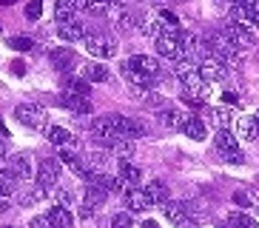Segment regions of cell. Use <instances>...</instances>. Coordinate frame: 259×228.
Returning a JSON list of instances; mask_svg holds the SVG:
<instances>
[{
  "label": "cell",
  "instance_id": "1",
  "mask_svg": "<svg viewBox=\"0 0 259 228\" xmlns=\"http://www.w3.org/2000/svg\"><path fill=\"white\" fill-rule=\"evenodd\" d=\"M174 74H177V80L183 83L185 100H188L191 106H199V103L208 100L211 89H208V80L199 74V66H194V63H188V60H180L174 68Z\"/></svg>",
  "mask_w": 259,
  "mask_h": 228
},
{
  "label": "cell",
  "instance_id": "2",
  "mask_svg": "<svg viewBox=\"0 0 259 228\" xmlns=\"http://www.w3.org/2000/svg\"><path fill=\"white\" fill-rule=\"evenodd\" d=\"M154 46H157V52L168 60H185V49H183V31L180 29H171V26H157L154 31Z\"/></svg>",
  "mask_w": 259,
  "mask_h": 228
},
{
  "label": "cell",
  "instance_id": "3",
  "mask_svg": "<svg viewBox=\"0 0 259 228\" xmlns=\"http://www.w3.org/2000/svg\"><path fill=\"white\" fill-rule=\"evenodd\" d=\"M205 46L211 49L213 57H220L222 63H239V52L234 49V43L228 40V34H225L222 29L208 31V34H205Z\"/></svg>",
  "mask_w": 259,
  "mask_h": 228
},
{
  "label": "cell",
  "instance_id": "4",
  "mask_svg": "<svg viewBox=\"0 0 259 228\" xmlns=\"http://www.w3.org/2000/svg\"><path fill=\"white\" fill-rule=\"evenodd\" d=\"M213 143H217V151L222 157L234 163V166H242L245 163V154L239 151V143H236V134L231 129H217V137H213Z\"/></svg>",
  "mask_w": 259,
  "mask_h": 228
},
{
  "label": "cell",
  "instance_id": "5",
  "mask_svg": "<svg viewBox=\"0 0 259 228\" xmlns=\"http://www.w3.org/2000/svg\"><path fill=\"white\" fill-rule=\"evenodd\" d=\"M83 43H85V52L92 57H100V60H108V57L117 54V40L111 34H103V31H92Z\"/></svg>",
  "mask_w": 259,
  "mask_h": 228
},
{
  "label": "cell",
  "instance_id": "6",
  "mask_svg": "<svg viewBox=\"0 0 259 228\" xmlns=\"http://www.w3.org/2000/svg\"><path fill=\"white\" fill-rule=\"evenodd\" d=\"M228 9H231V20L242 23L245 29L259 26V0H234Z\"/></svg>",
  "mask_w": 259,
  "mask_h": 228
},
{
  "label": "cell",
  "instance_id": "7",
  "mask_svg": "<svg viewBox=\"0 0 259 228\" xmlns=\"http://www.w3.org/2000/svg\"><path fill=\"white\" fill-rule=\"evenodd\" d=\"M15 117L23 123L26 129H46L49 123V111L43 106H37V103H20L15 108Z\"/></svg>",
  "mask_w": 259,
  "mask_h": 228
},
{
  "label": "cell",
  "instance_id": "8",
  "mask_svg": "<svg viewBox=\"0 0 259 228\" xmlns=\"http://www.w3.org/2000/svg\"><path fill=\"white\" fill-rule=\"evenodd\" d=\"M222 31L228 34V40L234 43V49H236V52H248V49H253V34H251V29H245L242 23L228 20Z\"/></svg>",
  "mask_w": 259,
  "mask_h": 228
},
{
  "label": "cell",
  "instance_id": "9",
  "mask_svg": "<svg viewBox=\"0 0 259 228\" xmlns=\"http://www.w3.org/2000/svg\"><path fill=\"white\" fill-rule=\"evenodd\" d=\"M57 177H60V166L57 160H43L34 171V180H37V188L40 191H52L57 185Z\"/></svg>",
  "mask_w": 259,
  "mask_h": 228
},
{
  "label": "cell",
  "instance_id": "10",
  "mask_svg": "<svg viewBox=\"0 0 259 228\" xmlns=\"http://www.w3.org/2000/svg\"><path fill=\"white\" fill-rule=\"evenodd\" d=\"M111 120H114V129L120 131V137H125V140H140V137H145V126L140 120H134V117H122V114H111Z\"/></svg>",
  "mask_w": 259,
  "mask_h": 228
},
{
  "label": "cell",
  "instance_id": "11",
  "mask_svg": "<svg viewBox=\"0 0 259 228\" xmlns=\"http://www.w3.org/2000/svg\"><path fill=\"white\" fill-rule=\"evenodd\" d=\"M108 15H111V23H114V29L122 31V34H128L134 29V17H131L128 6L122 3V0H111V9H108Z\"/></svg>",
  "mask_w": 259,
  "mask_h": 228
},
{
  "label": "cell",
  "instance_id": "12",
  "mask_svg": "<svg viewBox=\"0 0 259 228\" xmlns=\"http://www.w3.org/2000/svg\"><path fill=\"white\" fill-rule=\"evenodd\" d=\"M120 74L125 77L131 89L137 91V94H143V97L148 94V91H151V86L157 83V80H151V77H145L143 71H137V68H131L128 63H122V66H120Z\"/></svg>",
  "mask_w": 259,
  "mask_h": 228
},
{
  "label": "cell",
  "instance_id": "13",
  "mask_svg": "<svg viewBox=\"0 0 259 228\" xmlns=\"http://www.w3.org/2000/svg\"><path fill=\"white\" fill-rule=\"evenodd\" d=\"M57 34H60V40H66V43H80V40H85L92 34V29H89V23H83V20H69V23H60Z\"/></svg>",
  "mask_w": 259,
  "mask_h": 228
},
{
  "label": "cell",
  "instance_id": "14",
  "mask_svg": "<svg viewBox=\"0 0 259 228\" xmlns=\"http://www.w3.org/2000/svg\"><path fill=\"white\" fill-rule=\"evenodd\" d=\"M128 63L131 68H137V71H143L145 77H151V80H160L162 77V66L154 57H148V54H134V57H128Z\"/></svg>",
  "mask_w": 259,
  "mask_h": 228
},
{
  "label": "cell",
  "instance_id": "15",
  "mask_svg": "<svg viewBox=\"0 0 259 228\" xmlns=\"http://www.w3.org/2000/svg\"><path fill=\"white\" fill-rule=\"evenodd\" d=\"M199 74L205 77L208 83H217V80H225V77H228V63H222L220 57H205V60L199 63Z\"/></svg>",
  "mask_w": 259,
  "mask_h": 228
},
{
  "label": "cell",
  "instance_id": "16",
  "mask_svg": "<svg viewBox=\"0 0 259 228\" xmlns=\"http://www.w3.org/2000/svg\"><path fill=\"white\" fill-rule=\"evenodd\" d=\"M177 131H183L185 137H191V140H205V137H208L205 120H202V117H197V114H185Z\"/></svg>",
  "mask_w": 259,
  "mask_h": 228
},
{
  "label": "cell",
  "instance_id": "17",
  "mask_svg": "<svg viewBox=\"0 0 259 228\" xmlns=\"http://www.w3.org/2000/svg\"><path fill=\"white\" fill-rule=\"evenodd\" d=\"M57 103H60L63 108L74 111V114H92V100L83 97V94H69V91H63Z\"/></svg>",
  "mask_w": 259,
  "mask_h": 228
},
{
  "label": "cell",
  "instance_id": "18",
  "mask_svg": "<svg viewBox=\"0 0 259 228\" xmlns=\"http://www.w3.org/2000/svg\"><path fill=\"white\" fill-rule=\"evenodd\" d=\"M125 205H128V211H145V208H151V200H148L145 188L128 185V188H125Z\"/></svg>",
  "mask_w": 259,
  "mask_h": 228
},
{
  "label": "cell",
  "instance_id": "19",
  "mask_svg": "<svg viewBox=\"0 0 259 228\" xmlns=\"http://www.w3.org/2000/svg\"><path fill=\"white\" fill-rule=\"evenodd\" d=\"M46 137H49L52 145H60V148H74L77 145V137L71 134L69 129H63V126H49Z\"/></svg>",
  "mask_w": 259,
  "mask_h": 228
},
{
  "label": "cell",
  "instance_id": "20",
  "mask_svg": "<svg viewBox=\"0 0 259 228\" xmlns=\"http://www.w3.org/2000/svg\"><path fill=\"white\" fill-rule=\"evenodd\" d=\"M117 177H120V182L128 188V185H137V182L143 180V171H140V166H134L128 160H120V163H117Z\"/></svg>",
  "mask_w": 259,
  "mask_h": 228
},
{
  "label": "cell",
  "instance_id": "21",
  "mask_svg": "<svg viewBox=\"0 0 259 228\" xmlns=\"http://www.w3.org/2000/svg\"><path fill=\"white\" fill-rule=\"evenodd\" d=\"M57 160H63V166H69L71 171H74L77 177H83V180H89V174H92V168H89V163H83V160L77 157L74 151H69V148H63L60 151V157Z\"/></svg>",
  "mask_w": 259,
  "mask_h": 228
},
{
  "label": "cell",
  "instance_id": "22",
  "mask_svg": "<svg viewBox=\"0 0 259 228\" xmlns=\"http://www.w3.org/2000/svg\"><path fill=\"white\" fill-rule=\"evenodd\" d=\"M9 168L17 174V180H20V182H26V180H31V177H34V168H31L29 154H15V157L9 160Z\"/></svg>",
  "mask_w": 259,
  "mask_h": 228
},
{
  "label": "cell",
  "instance_id": "23",
  "mask_svg": "<svg viewBox=\"0 0 259 228\" xmlns=\"http://www.w3.org/2000/svg\"><path fill=\"white\" fill-rule=\"evenodd\" d=\"M89 185H97V188H103V191H122L120 177H111V174H106V171H92V174H89Z\"/></svg>",
  "mask_w": 259,
  "mask_h": 228
},
{
  "label": "cell",
  "instance_id": "24",
  "mask_svg": "<svg viewBox=\"0 0 259 228\" xmlns=\"http://www.w3.org/2000/svg\"><path fill=\"white\" fill-rule=\"evenodd\" d=\"M46 220L52 222L54 228H71L74 225V217H71L69 208H63V205H52L46 211Z\"/></svg>",
  "mask_w": 259,
  "mask_h": 228
},
{
  "label": "cell",
  "instance_id": "25",
  "mask_svg": "<svg viewBox=\"0 0 259 228\" xmlns=\"http://www.w3.org/2000/svg\"><path fill=\"white\" fill-rule=\"evenodd\" d=\"M145 194H148L151 205H165L168 200H171V194H168V185H165L162 180H151V182H145Z\"/></svg>",
  "mask_w": 259,
  "mask_h": 228
},
{
  "label": "cell",
  "instance_id": "26",
  "mask_svg": "<svg viewBox=\"0 0 259 228\" xmlns=\"http://www.w3.org/2000/svg\"><path fill=\"white\" fill-rule=\"evenodd\" d=\"M162 214H165V217L174 222V225H180L183 220H188V203H180V200H168V203L162 205Z\"/></svg>",
  "mask_w": 259,
  "mask_h": 228
},
{
  "label": "cell",
  "instance_id": "27",
  "mask_svg": "<svg viewBox=\"0 0 259 228\" xmlns=\"http://www.w3.org/2000/svg\"><path fill=\"white\" fill-rule=\"evenodd\" d=\"M236 137H242V140H248V143H253V140L259 137V126H256V120H253V114L236 120Z\"/></svg>",
  "mask_w": 259,
  "mask_h": 228
},
{
  "label": "cell",
  "instance_id": "28",
  "mask_svg": "<svg viewBox=\"0 0 259 228\" xmlns=\"http://www.w3.org/2000/svg\"><path fill=\"white\" fill-rule=\"evenodd\" d=\"M108 77H111V71H108L103 63H85L83 66V80L85 83H106Z\"/></svg>",
  "mask_w": 259,
  "mask_h": 228
},
{
  "label": "cell",
  "instance_id": "29",
  "mask_svg": "<svg viewBox=\"0 0 259 228\" xmlns=\"http://www.w3.org/2000/svg\"><path fill=\"white\" fill-rule=\"evenodd\" d=\"M77 0H57L54 3V17H57V23H69L74 20V12H77Z\"/></svg>",
  "mask_w": 259,
  "mask_h": 228
},
{
  "label": "cell",
  "instance_id": "30",
  "mask_svg": "<svg viewBox=\"0 0 259 228\" xmlns=\"http://www.w3.org/2000/svg\"><path fill=\"white\" fill-rule=\"evenodd\" d=\"M205 120L213 123L217 129H231V123H234V114L228 108H208L205 111Z\"/></svg>",
  "mask_w": 259,
  "mask_h": 228
},
{
  "label": "cell",
  "instance_id": "31",
  "mask_svg": "<svg viewBox=\"0 0 259 228\" xmlns=\"http://www.w3.org/2000/svg\"><path fill=\"white\" fill-rule=\"evenodd\" d=\"M74 52H71L69 46H60V49H54L52 52V63H54V68H60V71H66L69 66H74Z\"/></svg>",
  "mask_w": 259,
  "mask_h": 228
},
{
  "label": "cell",
  "instance_id": "32",
  "mask_svg": "<svg viewBox=\"0 0 259 228\" xmlns=\"http://www.w3.org/2000/svg\"><path fill=\"white\" fill-rule=\"evenodd\" d=\"M60 86H63V91H69V94H83V97L92 94V86L85 83V80H77V77H63Z\"/></svg>",
  "mask_w": 259,
  "mask_h": 228
},
{
  "label": "cell",
  "instance_id": "33",
  "mask_svg": "<svg viewBox=\"0 0 259 228\" xmlns=\"http://www.w3.org/2000/svg\"><path fill=\"white\" fill-rule=\"evenodd\" d=\"M183 117H185V111H177V108H162V111H157V120L162 126H168V129H180Z\"/></svg>",
  "mask_w": 259,
  "mask_h": 228
},
{
  "label": "cell",
  "instance_id": "34",
  "mask_svg": "<svg viewBox=\"0 0 259 228\" xmlns=\"http://www.w3.org/2000/svg\"><path fill=\"white\" fill-rule=\"evenodd\" d=\"M106 197H108V191L97 188V185H89V188H85V205H92L94 211H97L103 203H106Z\"/></svg>",
  "mask_w": 259,
  "mask_h": 228
},
{
  "label": "cell",
  "instance_id": "35",
  "mask_svg": "<svg viewBox=\"0 0 259 228\" xmlns=\"http://www.w3.org/2000/svg\"><path fill=\"white\" fill-rule=\"evenodd\" d=\"M80 6L85 12H92V15H108V9H111V0H83Z\"/></svg>",
  "mask_w": 259,
  "mask_h": 228
},
{
  "label": "cell",
  "instance_id": "36",
  "mask_svg": "<svg viewBox=\"0 0 259 228\" xmlns=\"http://www.w3.org/2000/svg\"><path fill=\"white\" fill-rule=\"evenodd\" d=\"M222 228H259V225L251 220V217H245V214H231L228 225H222Z\"/></svg>",
  "mask_w": 259,
  "mask_h": 228
},
{
  "label": "cell",
  "instance_id": "37",
  "mask_svg": "<svg viewBox=\"0 0 259 228\" xmlns=\"http://www.w3.org/2000/svg\"><path fill=\"white\" fill-rule=\"evenodd\" d=\"M17 182H20V180H17V174H15V171H12V168H0V188H6V191H12V188H15V185H17Z\"/></svg>",
  "mask_w": 259,
  "mask_h": 228
},
{
  "label": "cell",
  "instance_id": "38",
  "mask_svg": "<svg viewBox=\"0 0 259 228\" xmlns=\"http://www.w3.org/2000/svg\"><path fill=\"white\" fill-rule=\"evenodd\" d=\"M111 228H137L134 225V217H131V211H120L111 217Z\"/></svg>",
  "mask_w": 259,
  "mask_h": 228
},
{
  "label": "cell",
  "instance_id": "39",
  "mask_svg": "<svg viewBox=\"0 0 259 228\" xmlns=\"http://www.w3.org/2000/svg\"><path fill=\"white\" fill-rule=\"evenodd\" d=\"M9 49H15V52H31L34 49V40L31 37H9Z\"/></svg>",
  "mask_w": 259,
  "mask_h": 228
},
{
  "label": "cell",
  "instance_id": "40",
  "mask_svg": "<svg viewBox=\"0 0 259 228\" xmlns=\"http://www.w3.org/2000/svg\"><path fill=\"white\" fill-rule=\"evenodd\" d=\"M43 194H46V191H40V188L23 191V194H20V205H34V203H40V200H43Z\"/></svg>",
  "mask_w": 259,
  "mask_h": 228
},
{
  "label": "cell",
  "instance_id": "41",
  "mask_svg": "<svg viewBox=\"0 0 259 228\" xmlns=\"http://www.w3.org/2000/svg\"><path fill=\"white\" fill-rule=\"evenodd\" d=\"M57 205H63V208L74 205V191L71 188H57Z\"/></svg>",
  "mask_w": 259,
  "mask_h": 228
},
{
  "label": "cell",
  "instance_id": "42",
  "mask_svg": "<svg viewBox=\"0 0 259 228\" xmlns=\"http://www.w3.org/2000/svg\"><path fill=\"white\" fill-rule=\"evenodd\" d=\"M40 12H43V3H40V0H31L29 6H26V17H29V20H37Z\"/></svg>",
  "mask_w": 259,
  "mask_h": 228
},
{
  "label": "cell",
  "instance_id": "43",
  "mask_svg": "<svg viewBox=\"0 0 259 228\" xmlns=\"http://www.w3.org/2000/svg\"><path fill=\"white\" fill-rule=\"evenodd\" d=\"M160 17L165 20V26H171V29H180V17H177L174 12H165V9H160Z\"/></svg>",
  "mask_w": 259,
  "mask_h": 228
},
{
  "label": "cell",
  "instance_id": "44",
  "mask_svg": "<svg viewBox=\"0 0 259 228\" xmlns=\"http://www.w3.org/2000/svg\"><path fill=\"white\" fill-rule=\"evenodd\" d=\"M12 208V191L0 188V211H9Z\"/></svg>",
  "mask_w": 259,
  "mask_h": 228
},
{
  "label": "cell",
  "instance_id": "45",
  "mask_svg": "<svg viewBox=\"0 0 259 228\" xmlns=\"http://www.w3.org/2000/svg\"><path fill=\"white\" fill-rule=\"evenodd\" d=\"M234 203L239 205V208H251V197H248L245 191H236V194H234Z\"/></svg>",
  "mask_w": 259,
  "mask_h": 228
},
{
  "label": "cell",
  "instance_id": "46",
  "mask_svg": "<svg viewBox=\"0 0 259 228\" xmlns=\"http://www.w3.org/2000/svg\"><path fill=\"white\" fill-rule=\"evenodd\" d=\"M9 68H12V74H17V77H23V74H26V63H20V60H15Z\"/></svg>",
  "mask_w": 259,
  "mask_h": 228
},
{
  "label": "cell",
  "instance_id": "47",
  "mask_svg": "<svg viewBox=\"0 0 259 228\" xmlns=\"http://www.w3.org/2000/svg\"><path fill=\"white\" fill-rule=\"evenodd\" d=\"M31 228H54V225L46 220V217H34V220H31Z\"/></svg>",
  "mask_w": 259,
  "mask_h": 228
},
{
  "label": "cell",
  "instance_id": "48",
  "mask_svg": "<svg viewBox=\"0 0 259 228\" xmlns=\"http://www.w3.org/2000/svg\"><path fill=\"white\" fill-rule=\"evenodd\" d=\"M177 228H199V222H197V220H191V217H188V220H183Z\"/></svg>",
  "mask_w": 259,
  "mask_h": 228
},
{
  "label": "cell",
  "instance_id": "49",
  "mask_svg": "<svg viewBox=\"0 0 259 228\" xmlns=\"http://www.w3.org/2000/svg\"><path fill=\"white\" fill-rule=\"evenodd\" d=\"M92 214H94V208H92V205H83V208H80V217H83V220H89Z\"/></svg>",
  "mask_w": 259,
  "mask_h": 228
},
{
  "label": "cell",
  "instance_id": "50",
  "mask_svg": "<svg viewBox=\"0 0 259 228\" xmlns=\"http://www.w3.org/2000/svg\"><path fill=\"white\" fill-rule=\"evenodd\" d=\"M9 154V145H6V137H0V160Z\"/></svg>",
  "mask_w": 259,
  "mask_h": 228
},
{
  "label": "cell",
  "instance_id": "51",
  "mask_svg": "<svg viewBox=\"0 0 259 228\" xmlns=\"http://www.w3.org/2000/svg\"><path fill=\"white\" fill-rule=\"evenodd\" d=\"M222 100H225V103H236V94L234 91H222Z\"/></svg>",
  "mask_w": 259,
  "mask_h": 228
},
{
  "label": "cell",
  "instance_id": "52",
  "mask_svg": "<svg viewBox=\"0 0 259 228\" xmlns=\"http://www.w3.org/2000/svg\"><path fill=\"white\" fill-rule=\"evenodd\" d=\"M140 228H160V225H157V222H154V220H145V222H143V225H140Z\"/></svg>",
  "mask_w": 259,
  "mask_h": 228
},
{
  "label": "cell",
  "instance_id": "53",
  "mask_svg": "<svg viewBox=\"0 0 259 228\" xmlns=\"http://www.w3.org/2000/svg\"><path fill=\"white\" fill-rule=\"evenodd\" d=\"M12 3H15V0H0V6H12Z\"/></svg>",
  "mask_w": 259,
  "mask_h": 228
},
{
  "label": "cell",
  "instance_id": "54",
  "mask_svg": "<svg viewBox=\"0 0 259 228\" xmlns=\"http://www.w3.org/2000/svg\"><path fill=\"white\" fill-rule=\"evenodd\" d=\"M0 134L6 137V126H3V120H0Z\"/></svg>",
  "mask_w": 259,
  "mask_h": 228
},
{
  "label": "cell",
  "instance_id": "55",
  "mask_svg": "<svg viewBox=\"0 0 259 228\" xmlns=\"http://www.w3.org/2000/svg\"><path fill=\"white\" fill-rule=\"evenodd\" d=\"M253 120H256V126H259V111H253Z\"/></svg>",
  "mask_w": 259,
  "mask_h": 228
},
{
  "label": "cell",
  "instance_id": "56",
  "mask_svg": "<svg viewBox=\"0 0 259 228\" xmlns=\"http://www.w3.org/2000/svg\"><path fill=\"white\" fill-rule=\"evenodd\" d=\"M3 228H15V225H3Z\"/></svg>",
  "mask_w": 259,
  "mask_h": 228
}]
</instances>
